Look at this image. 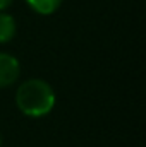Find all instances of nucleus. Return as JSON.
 Listing matches in <instances>:
<instances>
[{"label":"nucleus","instance_id":"f257e3e1","mask_svg":"<svg viewBox=\"0 0 146 147\" xmlns=\"http://www.w3.org/2000/svg\"><path fill=\"white\" fill-rule=\"evenodd\" d=\"M57 96L53 87L43 79H28L16 91V106L29 118H41L55 108Z\"/></svg>","mask_w":146,"mask_h":147},{"label":"nucleus","instance_id":"39448f33","mask_svg":"<svg viewBox=\"0 0 146 147\" xmlns=\"http://www.w3.org/2000/svg\"><path fill=\"white\" fill-rule=\"evenodd\" d=\"M12 2H14V0H0V10H5Z\"/></svg>","mask_w":146,"mask_h":147},{"label":"nucleus","instance_id":"7ed1b4c3","mask_svg":"<svg viewBox=\"0 0 146 147\" xmlns=\"http://www.w3.org/2000/svg\"><path fill=\"white\" fill-rule=\"evenodd\" d=\"M16 33H17L16 19L10 14L0 10V45H5V43L12 41Z\"/></svg>","mask_w":146,"mask_h":147},{"label":"nucleus","instance_id":"20e7f679","mask_svg":"<svg viewBox=\"0 0 146 147\" xmlns=\"http://www.w3.org/2000/svg\"><path fill=\"white\" fill-rule=\"evenodd\" d=\"M64 0H26L28 7L40 16H52L60 9Z\"/></svg>","mask_w":146,"mask_h":147},{"label":"nucleus","instance_id":"f03ea898","mask_svg":"<svg viewBox=\"0 0 146 147\" xmlns=\"http://www.w3.org/2000/svg\"><path fill=\"white\" fill-rule=\"evenodd\" d=\"M21 77L19 60L5 51H0V89L14 86Z\"/></svg>","mask_w":146,"mask_h":147}]
</instances>
